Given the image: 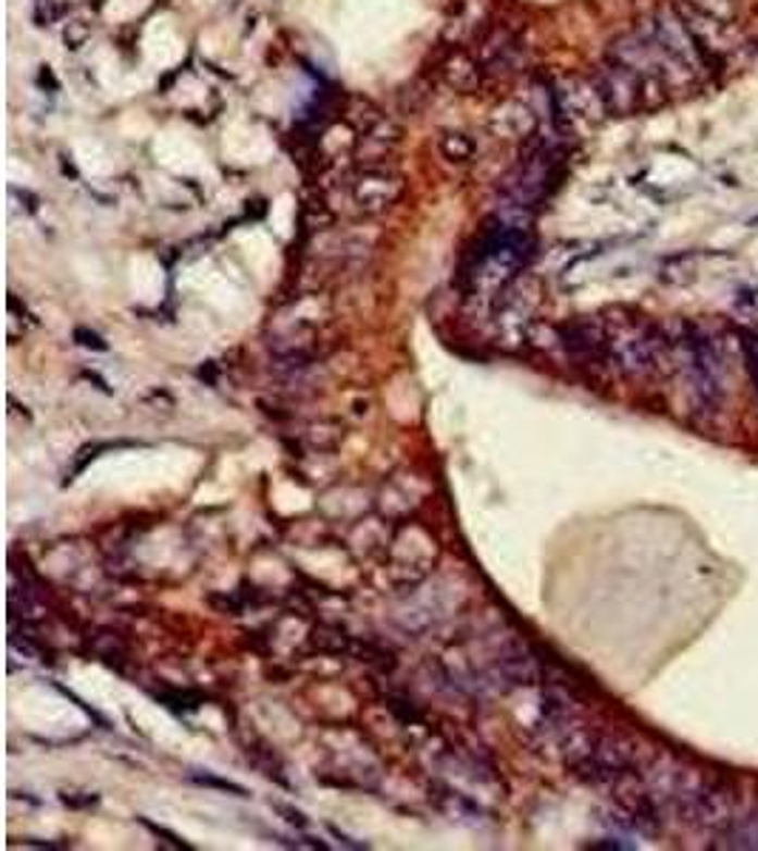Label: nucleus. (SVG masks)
<instances>
[{
  "label": "nucleus",
  "instance_id": "f257e3e1",
  "mask_svg": "<svg viewBox=\"0 0 758 851\" xmlns=\"http://www.w3.org/2000/svg\"><path fill=\"white\" fill-rule=\"evenodd\" d=\"M679 358H682V375L691 389L696 406L713 412L722 401V361L716 352V343L696 327H687L679 338Z\"/></svg>",
  "mask_w": 758,
  "mask_h": 851
},
{
  "label": "nucleus",
  "instance_id": "f03ea898",
  "mask_svg": "<svg viewBox=\"0 0 758 851\" xmlns=\"http://www.w3.org/2000/svg\"><path fill=\"white\" fill-rule=\"evenodd\" d=\"M557 165V148L551 142H539L523 162L506 179V193L514 199L520 208H532L539 199L546 197L555 179Z\"/></svg>",
  "mask_w": 758,
  "mask_h": 851
},
{
  "label": "nucleus",
  "instance_id": "7ed1b4c3",
  "mask_svg": "<svg viewBox=\"0 0 758 851\" xmlns=\"http://www.w3.org/2000/svg\"><path fill=\"white\" fill-rule=\"evenodd\" d=\"M650 37L657 40L659 49L664 51V58L673 60L676 66L685 72H701L708 63V51L701 49L685 17L676 15L673 9H662L654 23H650Z\"/></svg>",
  "mask_w": 758,
  "mask_h": 851
},
{
  "label": "nucleus",
  "instance_id": "20e7f679",
  "mask_svg": "<svg viewBox=\"0 0 758 851\" xmlns=\"http://www.w3.org/2000/svg\"><path fill=\"white\" fill-rule=\"evenodd\" d=\"M608 352H611L613 364L620 370L631 372V375H642V372L654 370L659 358V333L650 324H627L620 333L611 335L606 341Z\"/></svg>",
  "mask_w": 758,
  "mask_h": 851
},
{
  "label": "nucleus",
  "instance_id": "39448f33",
  "mask_svg": "<svg viewBox=\"0 0 758 851\" xmlns=\"http://www.w3.org/2000/svg\"><path fill=\"white\" fill-rule=\"evenodd\" d=\"M733 815H736V798H733V789L722 780L705 778L699 784V789L693 792V798L687 801L682 817L691 821L693 826H701L708 831H724L733 826Z\"/></svg>",
  "mask_w": 758,
  "mask_h": 851
},
{
  "label": "nucleus",
  "instance_id": "423d86ee",
  "mask_svg": "<svg viewBox=\"0 0 758 851\" xmlns=\"http://www.w3.org/2000/svg\"><path fill=\"white\" fill-rule=\"evenodd\" d=\"M642 80H645L642 74H636L634 68L622 66V63L611 58L597 72L594 86H597L608 114H631L642 100Z\"/></svg>",
  "mask_w": 758,
  "mask_h": 851
},
{
  "label": "nucleus",
  "instance_id": "0eeeda50",
  "mask_svg": "<svg viewBox=\"0 0 758 851\" xmlns=\"http://www.w3.org/2000/svg\"><path fill=\"white\" fill-rule=\"evenodd\" d=\"M401 193V179L389 174L387 167H364L352 183V199L364 211H384Z\"/></svg>",
  "mask_w": 758,
  "mask_h": 851
},
{
  "label": "nucleus",
  "instance_id": "6e6552de",
  "mask_svg": "<svg viewBox=\"0 0 758 851\" xmlns=\"http://www.w3.org/2000/svg\"><path fill=\"white\" fill-rule=\"evenodd\" d=\"M444 72H446V83L458 88V91H472V88L477 86V80H481V66H477L469 54H463V51H458V54L449 58Z\"/></svg>",
  "mask_w": 758,
  "mask_h": 851
},
{
  "label": "nucleus",
  "instance_id": "1a4fd4ad",
  "mask_svg": "<svg viewBox=\"0 0 758 851\" xmlns=\"http://www.w3.org/2000/svg\"><path fill=\"white\" fill-rule=\"evenodd\" d=\"M440 151H444L446 160L467 162L474 157V142L467 134H446V137L440 139Z\"/></svg>",
  "mask_w": 758,
  "mask_h": 851
},
{
  "label": "nucleus",
  "instance_id": "9d476101",
  "mask_svg": "<svg viewBox=\"0 0 758 851\" xmlns=\"http://www.w3.org/2000/svg\"><path fill=\"white\" fill-rule=\"evenodd\" d=\"M733 846L736 849H758V812L733 829Z\"/></svg>",
  "mask_w": 758,
  "mask_h": 851
},
{
  "label": "nucleus",
  "instance_id": "9b49d317",
  "mask_svg": "<svg viewBox=\"0 0 758 851\" xmlns=\"http://www.w3.org/2000/svg\"><path fill=\"white\" fill-rule=\"evenodd\" d=\"M742 352H744L747 372H750L753 386H756L758 392V335L756 333H742Z\"/></svg>",
  "mask_w": 758,
  "mask_h": 851
},
{
  "label": "nucleus",
  "instance_id": "f8f14e48",
  "mask_svg": "<svg viewBox=\"0 0 758 851\" xmlns=\"http://www.w3.org/2000/svg\"><path fill=\"white\" fill-rule=\"evenodd\" d=\"M142 823H146L148 829H151L153 835H157V837H165V840H169V843L174 846V849H190L188 843H183V840H179V837H176V835H171V831H165V829H162V826H153L151 821H142Z\"/></svg>",
  "mask_w": 758,
  "mask_h": 851
},
{
  "label": "nucleus",
  "instance_id": "ddd939ff",
  "mask_svg": "<svg viewBox=\"0 0 758 851\" xmlns=\"http://www.w3.org/2000/svg\"><path fill=\"white\" fill-rule=\"evenodd\" d=\"M197 780H199V784H204V786H216V789H227V792L245 794V789H241V786H236V784H231V780H216V778H208V775H204V778H197Z\"/></svg>",
  "mask_w": 758,
  "mask_h": 851
},
{
  "label": "nucleus",
  "instance_id": "4468645a",
  "mask_svg": "<svg viewBox=\"0 0 758 851\" xmlns=\"http://www.w3.org/2000/svg\"><path fill=\"white\" fill-rule=\"evenodd\" d=\"M77 338H80L83 347H95V350H105V343H102L95 333H86V329H77Z\"/></svg>",
  "mask_w": 758,
  "mask_h": 851
}]
</instances>
